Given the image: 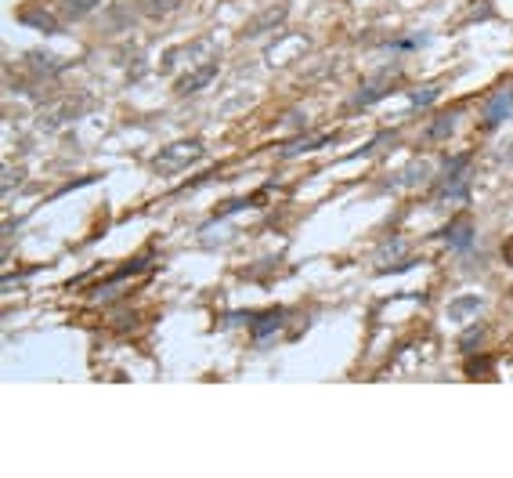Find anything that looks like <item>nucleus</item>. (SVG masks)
<instances>
[{
	"label": "nucleus",
	"mask_w": 513,
	"mask_h": 478,
	"mask_svg": "<svg viewBox=\"0 0 513 478\" xmlns=\"http://www.w3.org/2000/svg\"><path fill=\"white\" fill-rule=\"evenodd\" d=\"M481 308H484L481 297H456L452 304H448V319H452V323H466V319L481 316Z\"/></svg>",
	"instance_id": "obj_2"
},
{
	"label": "nucleus",
	"mask_w": 513,
	"mask_h": 478,
	"mask_svg": "<svg viewBox=\"0 0 513 478\" xmlns=\"http://www.w3.org/2000/svg\"><path fill=\"white\" fill-rule=\"evenodd\" d=\"M510 106H513V94H510V91H503L499 98H491V106H488V123H499V120L506 116Z\"/></svg>",
	"instance_id": "obj_5"
},
{
	"label": "nucleus",
	"mask_w": 513,
	"mask_h": 478,
	"mask_svg": "<svg viewBox=\"0 0 513 478\" xmlns=\"http://www.w3.org/2000/svg\"><path fill=\"white\" fill-rule=\"evenodd\" d=\"M199 156H203V145L199 141H181L170 153H159L156 156V167L159 171H181V167H188V163L199 160Z\"/></svg>",
	"instance_id": "obj_1"
},
{
	"label": "nucleus",
	"mask_w": 513,
	"mask_h": 478,
	"mask_svg": "<svg viewBox=\"0 0 513 478\" xmlns=\"http://www.w3.org/2000/svg\"><path fill=\"white\" fill-rule=\"evenodd\" d=\"M456 120H459L456 113H445V116H441V120L434 123V127H431V131H426V138H431V141H438V138H445L448 131H452V127H456Z\"/></svg>",
	"instance_id": "obj_6"
},
{
	"label": "nucleus",
	"mask_w": 513,
	"mask_h": 478,
	"mask_svg": "<svg viewBox=\"0 0 513 478\" xmlns=\"http://www.w3.org/2000/svg\"><path fill=\"white\" fill-rule=\"evenodd\" d=\"M94 4H98V0H69V11L73 15H87Z\"/></svg>",
	"instance_id": "obj_9"
},
{
	"label": "nucleus",
	"mask_w": 513,
	"mask_h": 478,
	"mask_svg": "<svg viewBox=\"0 0 513 478\" xmlns=\"http://www.w3.org/2000/svg\"><path fill=\"white\" fill-rule=\"evenodd\" d=\"M282 323H286V311H282V308H271V311H264V316L253 323V337L264 341V337L275 334V330H282Z\"/></svg>",
	"instance_id": "obj_4"
},
{
	"label": "nucleus",
	"mask_w": 513,
	"mask_h": 478,
	"mask_svg": "<svg viewBox=\"0 0 513 478\" xmlns=\"http://www.w3.org/2000/svg\"><path fill=\"white\" fill-rule=\"evenodd\" d=\"M438 98V87H426V91H416L412 94V106H426V101H434Z\"/></svg>",
	"instance_id": "obj_8"
},
{
	"label": "nucleus",
	"mask_w": 513,
	"mask_h": 478,
	"mask_svg": "<svg viewBox=\"0 0 513 478\" xmlns=\"http://www.w3.org/2000/svg\"><path fill=\"white\" fill-rule=\"evenodd\" d=\"M213 73H217V69H213V66H206L199 76H192V80H185V84H181V91H199V84H206V80L213 76Z\"/></svg>",
	"instance_id": "obj_7"
},
{
	"label": "nucleus",
	"mask_w": 513,
	"mask_h": 478,
	"mask_svg": "<svg viewBox=\"0 0 513 478\" xmlns=\"http://www.w3.org/2000/svg\"><path fill=\"white\" fill-rule=\"evenodd\" d=\"M445 236H448V243H452L456 251H466V246L474 243V225H470V218H459V221H452L445 228Z\"/></svg>",
	"instance_id": "obj_3"
},
{
	"label": "nucleus",
	"mask_w": 513,
	"mask_h": 478,
	"mask_svg": "<svg viewBox=\"0 0 513 478\" xmlns=\"http://www.w3.org/2000/svg\"><path fill=\"white\" fill-rule=\"evenodd\" d=\"M484 337V330H470V334L463 337V351H474V344Z\"/></svg>",
	"instance_id": "obj_10"
}]
</instances>
